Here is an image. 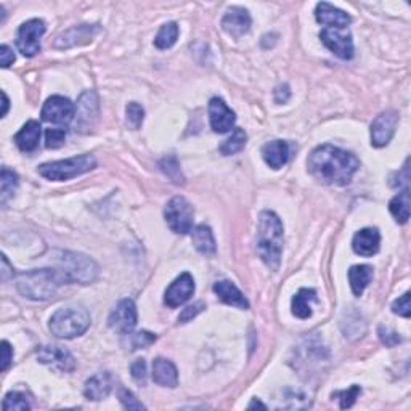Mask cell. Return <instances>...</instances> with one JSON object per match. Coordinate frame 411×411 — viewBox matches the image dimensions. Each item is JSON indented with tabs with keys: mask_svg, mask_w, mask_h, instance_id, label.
Returning a JSON list of instances; mask_svg holds the SVG:
<instances>
[{
	"mask_svg": "<svg viewBox=\"0 0 411 411\" xmlns=\"http://www.w3.org/2000/svg\"><path fill=\"white\" fill-rule=\"evenodd\" d=\"M308 172L326 185L344 187L351 183L353 174L358 171L360 161L348 151L333 145H322L312 151L307 161Z\"/></svg>",
	"mask_w": 411,
	"mask_h": 411,
	"instance_id": "obj_1",
	"label": "cell"
},
{
	"mask_svg": "<svg viewBox=\"0 0 411 411\" xmlns=\"http://www.w3.org/2000/svg\"><path fill=\"white\" fill-rule=\"evenodd\" d=\"M257 252L270 270H278L283 252V223L275 212L263 211L259 216Z\"/></svg>",
	"mask_w": 411,
	"mask_h": 411,
	"instance_id": "obj_2",
	"label": "cell"
},
{
	"mask_svg": "<svg viewBox=\"0 0 411 411\" xmlns=\"http://www.w3.org/2000/svg\"><path fill=\"white\" fill-rule=\"evenodd\" d=\"M61 285H66L65 278L56 268H39L21 273L16 280V288L22 296L32 301H47L55 296Z\"/></svg>",
	"mask_w": 411,
	"mask_h": 411,
	"instance_id": "obj_3",
	"label": "cell"
},
{
	"mask_svg": "<svg viewBox=\"0 0 411 411\" xmlns=\"http://www.w3.org/2000/svg\"><path fill=\"white\" fill-rule=\"evenodd\" d=\"M53 261L56 263V270L65 278L66 285L81 283L89 285L93 283L98 277L100 268L92 259L79 254V252L70 251H58L55 252Z\"/></svg>",
	"mask_w": 411,
	"mask_h": 411,
	"instance_id": "obj_4",
	"label": "cell"
},
{
	"mask_svg": "<svg viewBox=\"0 0 411 411\" xmlns=\"http://www.w3.org/2000/svg\"><path fill=\"white\" fill-rule=\"evenodd\" d=\"M90 313L84 306H66L56 311L50 318L48 328L55 337L72 339L82 336L90 326Z\"/></svg>",
	"mask_w": 411,
	"mask_h": 411,
	"instance_id": "obj_5",
	"label": "cell"
},
{
	"mask_svg": "<svg viewBox=\"0 0 411 411\" xmlns=\"http://www.w3.org/2000/svg\"><path fill=\"white\" fill-rule=\"evenodd\" d=\"M95 166H97V161H95L93 156L81 155L70 157V159L53 161L47 162V164H42L39 167V174L47 180L63 182V180L74 178L77 176H82V174L92 171Z\"/></svg>",
	"mask_w": 411,
	"mask_h": 411,
	"instance_id": "obj_6",
	"label": "cell"
},
{
	"mask_svg": "<svg viewBox=\"0 0 411 411\" xmlns=\"http://www.w3.org/2000/svg\"><path fill=\"white\" fill-rule=\"evenodd\" d=\"M193 207L183 196L172 198L167 202L164 209V217L169 228L178 235H187L193 230Z\"/></svg>",
	"mask_w": 411,
	"mask_h": 411,
	"instance_id": "obj_7",
	"label": "cell"
},
{
	"mask_svg": "<svg viewBox=\"0 0 411 411\" xmlns=\"http://www.w3.org/2000/svg\"><path fill=\"white\" fill-rule=\"evenodd\" d=\"M76 116V108L70 100L60 95L50 97L44 103L42 119L60 127H67Z\"/></svg>",
	"mask_w": 411,
	"mask_h": 411,
	"instance_id": "obj_8",
	"label": "cell"
},
{
	"mask_svg": "<svg viewBox=\"0 0 411 411\" xmlns=\"http://www.w3.org/2000/svg\"><path fill=\"white\" fill-rule=\"evenodd\" d=\"M45 32L42 20H30L22 22L16 36V45L25 56H34L41 52V37Z\"/></svg>",
	"mask_w": 411,
	"mask_h": 411,
	"instance_id": "obj_9",
	"label": "cell"
},
{
	"mask_svg": "<svg viewBox=\"0 0 411 411\" xmlns=\"http://www.w3.org/2000/svg\"><path fill=\"white\" fill-rule=\"evenodd\" d=\"M108 325L116 333L132 334L133 328L137 326V307H135L133 301L122 299L117 302L115 311L110 315Z\"/></svg>",
	"mask_w": 411,
	"mask_h": 411,
	"instance_id": "obj_10",
	"label": "cell"
},
{
	"mask_svg": "<svg viewBox=\"0 0 411 411\" xmlns=\"http://www.w3.org/2000/svg\"><path fill=\"white\" fill-rule=\"evenodd\" d=\"M320 39L330 48L336 56L342 60H351L353 56V42L351 32L346 30H333V27H326L320 34Z\"/></svg>",
	"mask_w": 411,
	"mask_h": 411,
	"instance_id": "obj_11",
	"label": "cell"
},
{
	"mask_svg": "<svg viewBox=\"0 0 411 411\" xmlns=\"http://www.w3.org/2000/svg\"><path fill=\"white\" fill-rule=\"evenodd\" d=\"M398 116L396 111H384L371 124V145L382 148L391 142L396 133Z\"/></svg>",
	"mask_w": 411,
	"mask_h": 411,
	"instance_id": "obj_12",
	"label": "cell"
},
{
	"mask_svg": "<svg viewBox=\"0 0 411 411\" xmlns=\"http://www.w3.org/2000/svg\"><path fill=\"white\" fill-rule=\"evenodd\" d=\"M37 360L48 367L65 371V373H71L76 368V360L71 355V352L58 346H41L37 348Z\"/></svg>",
	"mask_w": 411,
	"mask_h": 411,
	"instance_id": "obj_13",
	"label": "cell"
},
{
	"mask_svg": "<svg viewBox=\"0 0 411 411\" xmlns=\"http://www.w3.org/2000/svg\"><path fill=\"white\" fill-rule=\"evenodd\" d=\"M193 292H195V280L190 273L185 272L174 280L171 286L166 289L164 302L167 304V307H171V308L180 307V306H183L187 301H190V297L193 296Z\"/></svg>",
	"mask_w": 411,
	"mask_h": 411,
	"instance_id": "obj_14",
	"label": "cell"
},
{
	"mask_svg": "<svg viewBox=\"0 0 411 411\" xmlns=\"http://www.w3.org/2000/svg\"><path fill=\"white\" fill-rule=\"evenodd\" d=\"M77 122L76 129L79 132H89L90 127H93L95 121L98 117V98L97 93L89 90L84 92L77 103Z\"/></svg>",
	"mask_w": 411,
	"mask_h": 411,
	"instance_id": "obj_15",
	"label": "cell"
},
{
	"mask_svg": "<svg viewBox=\"0 0 411 411\" xmlns=\"http://www.w3.org/2000/svg\"><path fill=\"white\" fill-rule=\"evenodd\" d=\"M98 32L100 27L97 25H79L60 34L53 45L56 48H70L74 47V45H84L92 42V39Z\"/></svg>",
	"mask_w": 411,
	"mask_h": 411,
	"instance_id": "obj_16",
	"label": "cell"
},
{
	"mask_svg": "<svg viewBox=\"0 0 411 411\" xmlns=\"http://www.w3.org/2000/svg\"><path fill=\"white\" fill-rule=\"evenodd\" d=\"M209 119H211V127L214 132L217 133H225L232 131L235 126V112L225 105V101L218 97H214L209 101Z\"/></svg>",
	"mask_w": 411,
	"mask_h": 411,
	"instance_id": "obj_17",
	"label": "cell"
},
{
	"mask_svg": "<svg viewBox=\"0 0 411 411\" xmlns=\"http://www.w3.org/2000/svg\"><path fill=\"white\" fill-rule=\"evenodd\" d=\"M251 15L243 7L228 8L222 20L223 31L233 37H241L251 30Z\"/></svg>",
	"mask_w": 411,
	"mask_h": 411,
	"instance_id": "obj_18",
	"label": "cell"
},
{
	"mask_svg": "<svg viewBox=\"0 0 411 411\" xmlns=\"http://www.w3.org/2000/svg\"><path fill=\"white\" fill-rule=\"evenodd\" d=\"M315 16H317L318 22H322V25L328 27H333V30H347V26L352 22V18L346 11H342L341 8H337L328 2H322L317 5Z\"/></svg>",
	"mask_w": 411,
	"mask_h": 411,
	"instance_id": "obj_19",
	"label": "cell"
},
{
	"mask_svg": "<svg viewBox=\"0 0 411 411\" xmlns=\"http://www.w3.org/2000/svg\"><path fill=\"white\" fill-rule=\"evenodd\" d=\"M381 235L378 228H363L355 233L352 240V247L358 256L373 257L379 251Z\"/></svg>",
	"mask_w": 411,
	"mask_h": 411,
	"instance_id": "obj_20",
	"label": "cell"
},
{
	"mask_svg": "<svg viewBox=\"0 0 411 411\" xmlns=\"http://www.w3.org/2000/svg\"><path fill=\"white\" fill-rule=\"evenodd\" d=\"M112 389V378L108 371H101V373L93 374L86 382V387H84V396H86L89 400H103L110 396Z\"/></svg>",
	"mask_w": 411,
	"mask_h": 411,
	"instance_id": "obj_21",
	"label": "cell"
},
{
	"mask_svg": "<svg viewBox=\"0 0 411 411\" xmlns=\"http://www.w3.org/2000/svg\"><path fill=\"white\" fill-rule=\"evenodd\" d=\"M214 292H216L218 299L225 304H228V306L241 308V311H247V308H249V302L246 301L243 292L236 288L232 281H228V280L217 281V283L214 285Z\"/></svg>",
	"mask_w": 411,
	"mask_h": 411,
	"instance_id": "obj_22",
	"label": "cell"
},
{
	"mask_svg": "<svg viewBox=\"0 0 411 411\" xmlns=\"http://www.w3.org/2000/svg\"><path fill=\"white\" fill-rule=\"evenodd\" d=\"M263 161L272 169L283 167L289 159V145L285 140H273L263 145L262 148Z\"/></svg>",
	"mask_w": 411,
	"mask_h": 411,
	"instance_id": "obj_23",
	"label": "cell"
},
{
	"mask_svg": "<svg viewBox=\"0 0 411 411\" xmlns=\"http://www.w3.org/2000/svg\"><path fill=\"white\" fill-rule=\"evenodd\" d=\"M41 124L37 121H30L21 127V131L15 135V143L25 153H31L41 142Z\"/></svg>",
	"mask_w": 411,
	"mask_h": 411,
	"instance_id": "obj_24",
	"label": "cell"
},
{
	"mask_svg": "<svg viewBox=\"0 0 411 411\" xmlns=\"http://www.w3.org/2000/svg\"><path fill=\"white\" fill-rule=\"evenodd\" d=\"M153 381L162 387H176L178 384L176 365L166 358H156L153 362Z\"/></svg>",
	"mask_w": 411,
	"mask_h": 411,
	"instance_id": "obj_25",
	"label": "cell"
},
{
	"mask_svg": "<svg viewBox=\"0 0 411 411\" xmlns=\"http://www.w3.org/2000/svg\"><path fill=\"white\" fill-rule=\"evenodd\" d=\"M191 240H193V246L196 251L204 256H214L217 251L216 240H214L212 230L207 225H198V227L191 230Z\"/></svg>",
	"mask_w": 411,
	"mask_h": 411,
	"instance_id": "obj_26",
	"label": "cell"
},
{
	"mask_svg": "<svg viewBox=\"0 0 411 411\" xmlns=\"http://www.w3.org/2000/svg\"><path fill=\"white\" fill-rule=\"evenodd\" d=\"M312 302H317V292L307 288L301 289L294 297H292V302H291L292 313H294L297 318H302V320L311 318Z\"/></svg>",
	"mask_w": 411,
	"mask_h": 411,
	"instance_id": "obj_27",
	"label": "cell"
},
{
	"mask_svg": "<svg viewBox=\"0 0 411 411\" xmlns=\"http://www.w3.org/2000/svg\"><path fill=\"white\" fill-rule=\"evenodd\" d=\"M371 278H373V268L370 266H353L348 270V281H351V288L355 296L363 294Z\"/></svg>",
	"mask_w": 411,
	"mask_h": 411,
	"instance_id": "obj_28",
	"label": "cell"
},
{
	"mask_svg": "<svg viewBox=\"0 0 411 411\" xmlns=\"http://www.w3.org/2000/svg\"><path fill=\"white\" fill-rule=\"evenodd\" d=\"M389 209L398 223H407L410 218V191L405 188L402 193L393 196L389 202Z\"/></svg>",
	"mask_w": 411,
	"mask_h": 411,
	"instance_id": "obj_29",
	"label": "cell"
},
{
	"mask_svg": "<svg viewBox=\"0 0 411 411\" xmlns=\"http://www.w3.org/2000/svg\"><path fill=\"white\" fill-rule=\"evenodd\" d=\"M246 142H247V135L243 129H235L233 133L230 135V137L225 140L221 146H218V150H221V153L225 156H232V155L240 153V151L246 146Z\"/></svg>",
	"mask_w": 411,
	"mask_h": 411,
	"instance_id": "obj_30",
	"label": "cell"
},
{
	"mask_svg": "<svg viewBox=\"0 0 411 411\" xmlns=\"http://www.w3.org/2000/svg\"><path fill=\"white\" fill-rule=\"evenodd\" d=\"M16 188H18V176L10 169L4 167L2 176H0V201H2V204L13 196Z\"/></svg>",
	"mask_w": 411,
	"mask_h": 411,
	"instance_id": "obj_31",
	"label": "cell"
},
{
	"mask_svg": "<svg viewBox=\"0 0 411 411\" xmlns=\"http://www.w3.org/2000/svg\"><path fill=\"white\" fill-rule=\"evenodd\" d=\"M177 37H178L177 22H166V25L159 30V32H157V36L155 37V45L161 50L171 48L172 45L177 42Z\"/></svg>",
	"mask_w": 411,
	"mask_h": 411,
	"instance_id": "obj_32",
	"label": "cell"
},
{
	"mask_svg": "<svg viewBox=\"0 0 411 411\" xmlns=\"http://www.w3.org/2000/svg\"><path fill=\"white\" fill-rule=\"evenodd\" d=\"M2 408L5 411H10V410L27 411V410H31V403L30 400H27V397L25 396V393L15 391V392H8L7 396H5Z\"/></svg>",
	"mask_w": 411,
	"mask_h": 411,
	"instance_id": "obj_33",
	"label": "cell"
},
{
	"mask_svg": "<svg viewBox=\"0 0 411 411\" xmlns=\"http://www.w3.org/2000/svg\"><path fill=\"white\" fill-rule=\"evenodd\" d=\"M159 167L174 183H183V176L182 171H180V164L176 156H167L164 159H161Z\"/></svg>",
	"mask_w": 411,
	"mask_h": 411,
	"instance_id": "obj_34",
	"label": "cell"
},
{
	"mask_svg": "<svg viewBox=\"0 0 411 411\" xmlns=\"http://www.w3.org/2000/svg\"><path fill=\"white\" fill-rule=\"evenodd\" d=\"M143 117H145V111L142 106L138 103H129L127 108H126V121H127V126L131 129H140L143 122Z\"/></svg>",
	"mask_w": 411,
	"mask_h": 411,
	"instance_id": "obj_35",
	"label": "cell"
},
{
	"mask_svg": "<svg viewBox=\"0 0 411 411\" xmlns=\"http://www.w3.org/2000/svg\"><path fill=\"white\" fill-rule=\"evenodd\" d=\"M66 129H48L45 132V145L47 148H60L65 143Z\"/></svg>",
	"mask_w": 411,
	"mask_h": 411,
	"instance_id": "obj_36",
	"label": "cell"
},
{
	"mask_svg": "<svg viewBox=\"0 0 411 411\" xmlns=\"http://www.w3.org/2000/svg\"><path fill=\"white\" fill-rule=\"evenodd\" d=\"M360 392H362V389H360V386H352L351 389L347 391H342V392H336L333 397H339L341 398V408H351L353 403H355L357 397L360 396Z\"/></svg>",
	"mask_w": 411,
	"mask_h": 411,
	"instance_id": "obj_37",
	"label": "cell"
},
{
	"mask_svg": "<svg viewBox=\"0 0 411 411\" xmlns=\"http://www.w3.org/2000/svg\"><path fill=\"white\" fill-rule=\"evenodd\" d=\"M410 292H405L402 297L392 304V312L400 315L403 318H410L411 317V304H410Z\"/></svg>",
	"mask_w": 411,
	"mask_h": 411,
	"instance_id": "obj_38",
	"label": "cell"
},
{
	"mask_svg": "<svg viewBox=\"0 0 411 411\" xmlns=\"http://www.w3.org/2000/svg\"><path fill=\"white\" fill-rule=\"evenodd\" d=\"M156 341V334L150 333V331H140V333H135L132 336V348L135 351V348H145L153 344V342Z\"/></svg>",
	"mask_w": 411,
	"mask_h": 411,
	"instance_id": "obj_39",
	"label": "cell"
},
{
	"mask_svg": "<svg viewBox=\"0 0 411 411\" xmlns=\"http://www.w3.org/2000/svg\"><path fill=\"white\" fill-rule=\"evenodd\" d=\"M119 400L122 403V407L127 410H145V405L142 402H138L133 393L127 389H121Z\"/></svg>",
	"mask_w": 411,
	"mask_h": 411,
	"instance_id": "obj_40",
	"label": "cell"
},
{
	"mask_svg": "<svg viewBox=\"0 0 411 411\" xmlns=\"http://www.w3.org/2000/svg\"><path fill=\"white\" fill-rule=\"evenodd\" d=\"M379 339L382 341V344H386L387 347H393L402 342V337L398 336V333L386 328V326H379Z\"/></svg>",
	"mask_w": 411,
	"mask_h": 411,
	"instance_id": "obj_41",
	"label": "cell"
},
{
	"mask_svg": "<svg viewBox=\"0 0 411 411\" xmlns=\"http://www.w3.org/2000/svg\"><path fill=\"white\" fill-rule=\"evenodd\" d=\"M202 308H206L204 304H202V302H196V304H193V306L183 308V312L180 313V317H178V322L180 323L190 322L191 318H195L196 315H198L200 312H202Z\"/></svg>",
	"mask_w": 411,
	"mask_h": 411,
	"instance_id": "obj_42",
	"label": "cell"
},
{
	"mask_svg": "<svg viewBox=\"0 0 411 411\" xmlns=\"http://www.w3.org/2000/svg\"><path fill=\"white\" fill-rule=\"evenodd\" d=\"M131 373H132V378L135 381L145 384V382H146V363H145V360H137V362H133L132 367H131Z\"/></svg>",
	"mask_w": 411,
	"mask_h": 411,
	"instance_id": "obj_43",
	"label": "cell"
},
{
	"mask_svg": "<svg viewBox=\"0 0 411 411\" xmlns=\"http://www.w3.org/2000/svg\"><path fill=\"white\" fill-rule=\"evenodd\" d=\"M15 61V53L8 45H2L0 47V66L2 67H8L10 65H13Z\"/></svg>",
	"mask_w": 411,
	"mask_h": 411,
	"instance_id": "obj_44",
	"label": "cell"
},
{
	"mask_svg": "<svg viewBox=\"0 0 411 411\" xmlns=\"http://www.w3.org/2000/svg\"><path fill=\"white\" fill-rule=\"evenodd\" d=\"M11 358H13V351H11V347L7 341L2 342V367L0 370L2 371H7L10 363H11Z\"/></svg>",
	"mask_w": 411,
	"mask_h": 411,
	"instance_id": "obj_45",
	"label": "cell"
},
{
	"mask_svg": "<svg viewBox=\"0 0 411 411\" xmlns=\"http://www.w3.org/2000/svg\"><path fill=\"white\" fill-rule=\"evenodd\" d=\"M289 87L286 86H280L277 90H275V100H277V103H286V101L289 100Z\"/></svg>",
	"mask_w": 411,
	"mask_h": 411,
	"instance_id": "obj_46",
	"label": "cell"
},
{
	"mask_svg": "<svg viewBox=\"0 0 411 411\" xmlns=\"http://www.w3.org/2000/svg\"><path fill=\"white\" fill-rule=\"evenodd\" d=\"M13 270V268H11ZM10 267H8V261L7 257L2 256V281H7L8 280V275H13V272H11Z\"/></svg>",
	"mask_w": 411,
	"mask_h": 411,
	"instance_id": "obj_47",
	"label": "cell"
},
{
	"mask_svg": "<svg viewBox=\"0 0 411 411\" xmlns=\"http://www.w3.org/2000/svg\"><path fill=\"white\" fill-rule=\"evenodd\" d=\"M2 98H4V110H2V117H4L5 115H7V111H8L10 101H8V97H7V93H5V92H2Z\"/></svg>",
	"mask_w": 411,
	"mask_h": 411,
	"instance_id": "obj_48",
	"label": "cell"
},
{
	"mask_svg": "<svg viewBox=\"0 0 411 411\" xmlns=\"http://www.w3.org/2000/svg\"><path fill=\"white\" fill-rule=\"evenodd\" d=\"M247 408H249V410H251V408H262V410H267L266 405L261 403V402H259V400H252V403H251L249 407H247Z\"/></svg>",
	"mask_w": 411,
	"mask_h": 411,
	"instance_id": "obj_49",
	"label": "cell"
}]
</instances>
